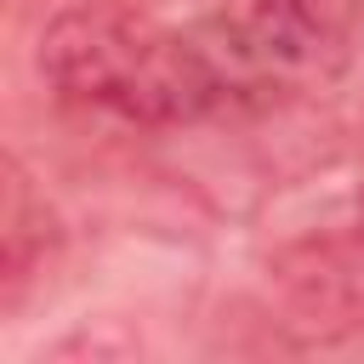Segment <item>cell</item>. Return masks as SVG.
Here are the masks:
<instances>
[{
	"label": "cell",
	"instance_id": "6da1fadb",
	"mask_svg": "<svg viewBox=\"0 0 364 364\" xmlns=\"http://www.w3.org/2000/svg\"><path fill=\"white\" fill-rule=\"evenodd\" d=\"M330 0H222L176 28L188 119L262 108L318 74L330 51Z\"/></svg>",
	"mask_w": 364,
	"mask_h": 364
},
{
	"label": "cell",
	"instance_id": "7a4b0ae2",
	"mask_svg": "<svg viewBox=\"0 0 364 364\" xmlns=\"http://www.w3.org/2000/svg\"><path fill=\"white\" fill-rule=\"evenodd\" d=\"M40 68L63 102L108 108L142 125L188 119L176 28H148L119 6L85 0L57 11L40 40Z\"/></svg>",
	"mask_w": 364,
	"mask_h": 364
}]
</instances>
